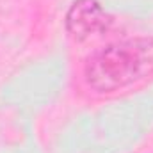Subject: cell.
Here are the masks:
<instances>
[{
	"mask_svg": "<svg viewBox=\"0 0 153 153\" xmlns=\"http://www.w3.org/2000/svg\"><path fill=\"white\" fill-rule=\"evenodd\" d=\"M153 78V38L107 45L84 64V82L98 94H112Z\"/></svg>",
	"mask_w": 153,
	"mask_h": 153,
	"instance_id": "cell-1",
	"label": "cell"
},
{
	"mask_svg": "<svg viewBox=\"0 0 153 153\" xmlns=\"http://www.w3.org/2000/svg\"><path fill=\"white\" fill-rule=\"evenodd\" d=\"M66 30L76 41L100 36L112 25V16L96 0H76L66 13Z\"/></svg>",
	"mask_w": 153,
	"mask_h": 153,
	"instance_id": "cell-2",
	"label": "cell"
}]
</instances>
